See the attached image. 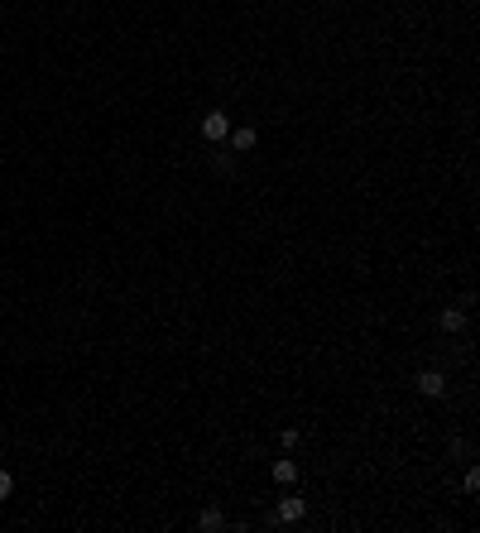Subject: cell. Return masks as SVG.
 <instances>
[{
  "instance_id": "1",
  "label": "cell",
  "mask_w": 480,
  "mask_h": 533,
  "mask_svg": "<svg viewBox=\"0 0 480 533\" xmlns=\"http://www.w3.org/2000/svg\"><path fill=\"white\" fill-rule=\"evenodd\" d=\"M413 384H418V394L437 399V394L447 389V375H442V370H418V375H413Z\"/></svg>"
},
{
  "instance_id": "2",
  "label": "cell",
  "mask_w": 480,
  "mask_h": 533,
  "mask_svg": "<svg viewBox=\"0 0 480 533\" xmlns=\"http://www.w3.org/2000/svg\"><path fill=\"white\" fill-rule=\"evenodd\" d=\"M202 134L221 144V139L231 134V115H221V111H212V115H202Z\"/></svg>"
},
{
  "instance_id": "3",
  "label": "cell",
  "mask_w": 480,
  "mask_h": 533,
  "mask_svg": "<svg viewBox=\"0 0 480 533\" xmlns=\"http://www.w3.org/2000/svg\"><path fill=\"white\" fill-rule=\"evenodd\" d=\"M303 514H308V505H303L298 495H284V500H279V524H298Z\"/></svg>"
},
{
  "instance_id": "4",
  "label": "cell",
  "mask_w": 480,
  "mask_h": 533,
  "mask_svg": "<svg viewBox=\"0 0 480 533\" xmlns=\"http://www.w3.org/2000/svg\"><path fill=\"white\" fill-rule=\"evenodd\" d=\"M255 144H260V130H250V125L231 130V149H240V154H245V149H255Z\"/></svg>"
},
{
  "instance_id": "5",
  "label": "cell",
  "mask_w": 480,
  "mask_h": 533,
  "mask_svg": "<svg viewBox=\"0 0 480 533\" xmlns=\"http://www.w3.org/2000/svg\"><path fill=\"white\" fill-rule=\"evenodd\" d=\"M274 480H279V485H293V480H298V461H289V456L274 461Z\"/></svg>"
},
{
  "instance_id": "6",
  "label": "cell",
  "mask_w": 480,
  "mask_h": 533,
  "mask_svg": "<svg viewBox=\"0 0 480 533\" xmlns=\"http://www.w3.org/2000/svg\"><path fill=\"white\" fill-rule=\"evenodd\" d=\"M197 524H202L207 533H216V529H226V514H221V509H202V519H197Z\"/></svg>"
},
{
  "instance_id": "7",
  "label": "cell",
  "mask_w": 480,
  "mask_h": 533,
  "mask_svg": "<svg viewBox=\"0 0 480 533\" xmlns=\"http://www.w3.org/2000/svg\"><path fill=\"white\" fill-rule=\"evenodd\" d=\"M461 327H466V313L461 308H447L442 313V332H461Z\"/></svg>"
},
{
  "instance_id": "8",
  "label": "cell",
  "mask_w": 480,
  "mask_h": 533,
  "mask_svg": "<svg viewBox=\"0 0 480 533\" xmlns=\"http://www.w3.org/2000/svg\"><path fill=\"white\" fill-rule=\"evenodd\" d=\"M231 163H236V159H231V154L221 149V154H216V159H212V168H216V173H231Z\"/></svg>"
},
{
  "instance_id": "9",
  "label": "cell",
  "mask_w": 480,
  "mask_h": 533,
  "mask_svg": "<svg viewBox=\"0 0 480 533\" xmlns=\"http://www.w3.org/2000/svg\"><path fill=\"white\" fill-rule=\"evenodd\" d=\"M279 442H284V447L293 452V447H298V427H284V432H279Z\"/></svg>"
},
{
  "instance_id": "10",
  "label": "cell",
  "mask_w": 480,
  "mask_h": 533,
  "mask_svg": "<svg viewBox=\"0 0 480 533\" xmlns=\"http://www.w3.org/2000/svg\"><path fill=\"white\" fill-rule=\"evenodd\" d=\"M10 490H15V480H10V471H0V500H5Z\"/></svg>"
}]
</instances>
